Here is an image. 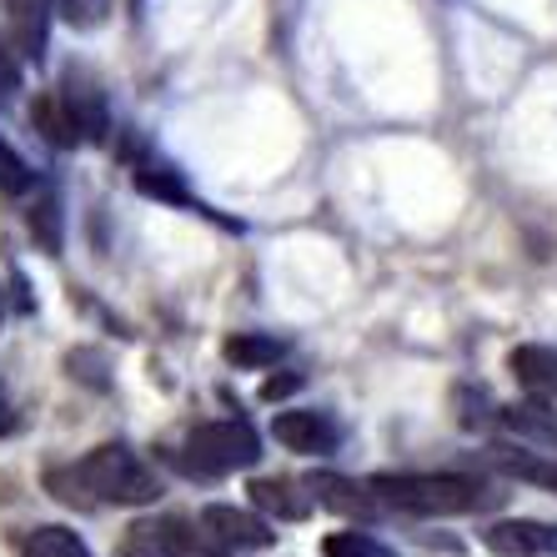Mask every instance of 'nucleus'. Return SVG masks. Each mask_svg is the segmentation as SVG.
<instances>
[{"label": "nucleus", "mask_w": 557, "mask_h": 557, "mask_svg": "<svg viewBox=\"0 0 557 557\" xmlns=\"http://www.w3.org/2000/svg\"><path fill=\"white\" fill-rule=\"evenodd\" d=\"M61 96L71 101V111L81 116L86 141H106V131H111V111H106L101 81H96L86 65H71V71H65V81H61Z\"/></svg>", "instance_id": "obj_9"}, {"label": "nucleus", "mask_w": 557, "mask_h": 557, "mask_svg": "<svg viewBox=\"0 0 557 557\" xmlns=\"http://www.w3.org/2000/svg\"><path fill=\"white\" fill-rule=\"evenodd\" d=\"M46 493L65 507L96 512V507H151L161 497V478L126 442H101L76 462L46 467Z\"/></svg>", "instance_id": "obj_1"}, {"label": "nucleus", "mask_w": 557, "mask_h": 557, "mask_svg": "<svg viewBox=\"0 0 557 557\" xmlns=\"http://www.w3.org/2000/svg\"><path fill=\"white\" fill-rule=\"evenodd\" d=\"M36 191V171L5 136H0V196H30Z\"/></svg>", "instance_id": "obj_19"}, {"label": "nucleus", "mask_w": 557, "mask_h": 557, "mask_svg": "<svg viewBox=\"0 0 557 557\" xmlns=\"http://www.w3.org/2000/svg\"><path fill=\"white\" fill-rule=\"evenodd\" d=\"M497 422L518 442L528 447H543V453H557V407L543 403V397H528V403L497 407Z\"/></svg>", "instance_id": "obj_13"}, {"label": "nucleus", "mask_w": 557, "mask_h": 557, "mask_svg": "<svg viewBox=\"0 0 557 557\" xmlns=\"http://www.w3.org/2000/svg\"><path fill=\"white\" fill-rule=\"evenodd\" d=\"M26 226H30V236H36V247L46 251V257L61 251V201H55V191H40L36 201H30Z\"/></svg>", "instance_id": "obj_18"}, {"label": "nucleus", "mask_w": 557, "mask_h": 557, "mask_svg": "<svg viewBox=\"0 0 557 557\" xmlns=\"http://www.w3.org/2000/svg\"><path fill=\"white\" fill-rule=\"evenodd\" d=\"M272 437L297 457H332L347 432H342V422L332 412H317V407H286V412L272 417Z\"/></svg>", "instance_id": "obj_5"}, {"label": "nucleus", "mask_w": 557, "mask_h": 557, "mask_svg": "<svg viewBox=\"0 0 557 557\" xmlns=\"http://www.w3.org/2000/svg\"><path fill=\"white\" fill-rule=\"evenodd\" d=\"M201 528H207V537L221 543L226 553H261V547L276 543L272 522L257 518V512H247V507H232V503L201 507Z\"/></svg>", "instance_id": "obj_6"}, {"label": "nucleus", "mask_w": 557, "mask_h": 557, "mask_svg": "<svg viewBox=\"0 0 557 557\" xmlns=\"http://www.w3.org/2000/svg\"><path fill=\"white\" fill-rule=\"evenodd\" d=\"M131 176H136V191H141V196H156V201H171V207H196V196L186 191L182 171L166 166L161 156H141ZM196 211H201V207H196Z\"/></svg>", "instance_id": "obj_16"}, {"label": "nucleus", "mask_w": 557, "mask_h": 557, "mask_svg": "<svg viewBox=\"0 0 557 557\" xmlns=\"http://www.w3.org/2000/svg\"><path fill=\"white\" fill-rule=\"evenodd\" d=\"M171 462L182 467L186 478H232L261 462V437L251 422L226 417V422H201L186 432V442L171 453Z\"/></svg>", "instance_id": "obj_3"}, {"label": "nucleus", "mask_w": 557, "mask_h": 557, "mask_svg": "<svg viewBox=\"0 0 557 557\" xmlns=\"http://www.w3.org/2000/svg\"><path fill=\"white\" fill-rule=\"evenodd\" d=\"M507 372L518 376V387L528 392V397H543V403L557 407V347L522 342V347L507 351Z\"/></svg>", "instance_id": "obj_10"}, {"label": "nucleus", "mask_w": 557, "mask_h": 557, "mask_svg": "<svg viewBox=\"0 0 557 557\" xmlns=\"http://www.w3.org/2000/svg\"><path fill=\"white\" fill-rule=\"evenodd\" d=\"M121 557H232L221 543H211L201 522L186 518H146L126 532Z\"/></svg>", "instance_id": "obj_4"}, {"label": "nucleus", "mask_w": 557, "mask_h": 557, "mask_svg": "<svg viewBox=\"0 0 557 557\" xmlns=\"http://www.w3.org/2000/svg\"><path fill=\"white\" fill-rule=\"evenodd\" d=\"M247 493H251V507L267 512V518H276V522L311 518V503H317L311 487H301V482H292V478H251Z\"/></svg>", "instance_id": "obj_11"}, {"label": "nucleus", "mask_w": 557, "mask_h": 557, "mask_svg": "<svg viewBox=\"0 0 557 557\" xmlns=\"http://www.w3.org/2000/svg\"><path fill=\"white\" fill-rule=\"evenodd\" d=\"M482 457H487V467L507 472V478L532 482V487H547V493L557 497V453H543V447L518 442V447H487Z\"/></svg>", "instance_id": "obj_12"}, {"label": "nucleus", "mask_w": 557, "mask_h": 557, "mask_svg": "<svg viewBox=\"0 0 557 557\" xmlns=\"http://www.w3.org/2000/svg\"><path fill=\"white\" fill-rule=\"evenodd\" d=\"M11 428H15V403H11V392L0 387V437H5Z\"/></svg>", "instance_id": "obj_24"}, {"label": "nucleus", "mask_w": 557, "mask_h": 557, "mask_svg": "<svg viewBox=\"0 0 557 557\" xmlns=\"http://www.w3.org/2000/svg\"><path fill=\"white\" fill-rule=\"evenodd\" d=\"M301 387V376H267V387H261V403H282L292 392Z\"/></svg>", "instance_id": "obj_23"}, {"label": "nucleus", "mask_w": 557, "mask_h": 557, "mask_svg": "<svg viewBox=\"0 0 557 557\" xmlns=\"http://www.w3.org/2000/svg\"><path fill=\"white\" fill-rule=\"evenodd\" d=\"M30 126H36L51 146H61V151H76V146H86L81 116L71 111V101L61 96V86H51V91H40L36 101H30Z\"/></svg>", "instance_id": "obj_14"}, {"label": "nucleus", "mask_w": 557, "mask_h": 557, "mask_svg": "<svg viewBox=\"0 0 557 557\" xmlns=\"http://www.w3.org/2000/svg\"><path fill=\"white\" fill-rule=\"evenodd\" d=\"M15 553L21 557H96L91 547L81 543L71 528H61V522H36V528H26L15 537Z\"/></svg>", "instance_id": "obj_17"}, {"label": "nucleus", "mask_w": 557, "mask_h": 557, "mask_svg": "<svg viewBox=\"0 0 557 557\" xmlns=\"http://www.w3.org/2000/svg\"><path fill=\"white\" fill-rule=\"evenodd\" d=\"M55 15H61L65 26H76V30H96V26H106L111 0H55Z\"/></svg>", "instance_id": "obj_21"}, {"label": "nucleus", "mask_w": 557, "mask_h": 557, "mask_svg": "<svg viewBox=\"0 0 557 557\" xmlns=\"http://www.w3.org/2000/svg\"><path fill=\"white\" fill-rule=\"evenodd\" d=\"M21 86H26V61H21V51L5 40V30H0V106L15 101Z\"/></svg>", "instance_id": "obj_22"}, {"label": "nucleus", "mask_w": 557, "mask_h": 557, "mask_svg": "<svg viewBox=\"0 0 557 557\" xmlns=\"http://www.w3.org/2000/svg\"><path fill=\"white\" fill-rule=\"evenodd\" d=\"M482 547L497 557H557V522L503 518L482 528Z\"/></svg>", "instance_id": "obj_7"}, {"label": "nucleus", "mask_w": 557, "mask_h": 557, "mask_svg": "<svg viewBox=\"0 0 557 557\" xmlns=\"http://www.w3.org/2000/svg\"><path fill=\"white\" fill-rule=\"evenodd\" d=\"M221 357L236 367V372H261V367H276L286 357V342L272 332H232L221 342Z\"/></svg>", "instance_id": "obj_15"}, {"label": "nucleus", "mask_w": 557, "mask_h": 557, "mask_svg": "<svg viewBox=\"0 0 557 557\" xmlns=\"http://www.w3.org/2000/svg\"><path fill=\"white\" fill-rule=\"evenodd\" d=\"M372 493L382 497V507L407 518H467L503 503L493 482L472 472H376Z\"/></svg>", "instance_id": "obj_2"}, {"label": "nucleus", "mask_w": 557, "mask_h": 557, "mask_svg": "<svg viewBox=\"0 0 557 557\" xmlns=\"http://www.w3.org/2000/svg\"><path fill=\"white\" fill-rule=\"evenodd\" d=\"M311 497L317 507L337 512V518L351 522H376L382 518V497L372 493V482H357V478H342V472H311Z\"/></svg>", "instance_id": "obj_8"}, {"label": "nucleus", "mask_w": 557, "mask_h": 557, "mask_svg": "<svg viewBox=\"0 0 557 557\" xmlns=\"http://www.w3.org/2000/svg\"><path fill=\"white\" fill-rule=\"evenodd\" d=\"M322 557H397V553L372 532H332L322 543Z\"/></svg>", "instance_id": "obj_20"}]
</instances>
